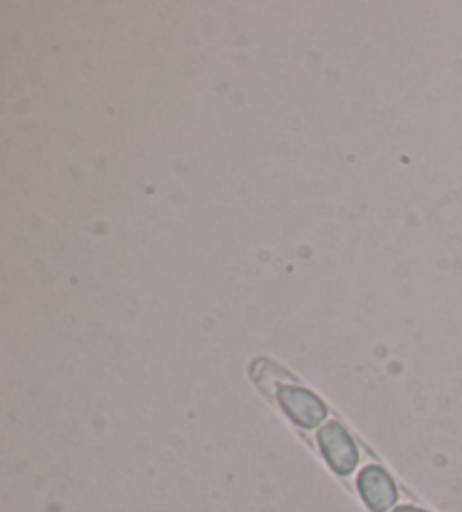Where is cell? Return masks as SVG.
<instances>
[{
    "label": "cell",
    "instance_id": "1",
    "mask_svg": "<svg viewBox=\"0 0 462 512\" xmlns=\"http://www.w3.org/2000/svg\"><path fill=\"white\" fill-rule=\"evenodd\" d=\"M318 447L336 474H352L359 465V447L341 422H325L318 429Z\"/></svg>",
    "mask_w": 462,
    "mask_h": 512
},
{
    "label": "cell",
    "instance_id": "2",
    "mask_svg": "<svg viewBox=\"0 0 462 512\" xmlns=\"http://www.w3.org/2000/svg\"><path fill=\"white\" fill-rule=\"evenodd\" d=\"M275 397H278L282 411L287 413L289 420L296 422V425L302 429L321 427L327 418L325 402L312 391H307V388L282 384L278 386Z\"/></svg>",
    "mask_w": 462,
    "mask_h": 512
},
{
    "label": "cell",
    "instance_id": "3",
    "mask_svg": "<svg viewBox=\"0 0 462 512\" xmlns=\"http://www.w3.org/2000/svg\"><path fill=\"white\" fill-rule=\"evenodd\" d=\"M357 488L363 503H366L372 512H386L397 506V499H399L397 485L393 481V476H390L384 467L379 465L363 467L357 479Z\"/></svg>",
    "mask_w": 462,
    "mask_h": 512
},
{
    "label": "cell",
    "instance_id": "4",
    "mask_svg": "<svg viewBox=\"0 0 462 512\" xmlns=\"http://www.w3.org/2000/svg\"><path fill=\"white\" fill-rule=\"evenodd\" d=\"M393 512H429V510H422V508H415V506H397Z\"/></svg>",
    "mask_w": 462,
    "mask_h": 512
}]
</instances>
